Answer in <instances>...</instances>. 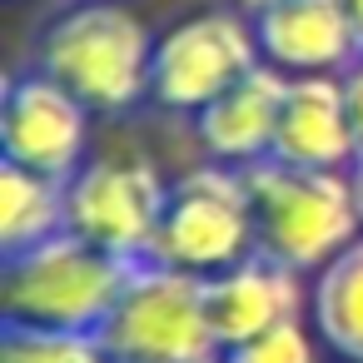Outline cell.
Returning <instances> with one entry per match:
<instances>
[{"mask_svg":"<svg viewBox=\"0 0 363 363\" xmlns=\"http://www.w3.org/2000/svg\"><path fill=\"white\" fill-rule=\"evenodd\" d=\"M169 184L145 155H95L65 179V229L120 259H155Z\"/></svg>","mask_w":363,"mask_h":363,"instance_id":"8992f818","label":"cell"},{"mask_svg":"<svg viewBox=\"0 0 363 363\" xmlns=\"http://www.w3.org/2000/svg\"><path fill=\"white\" fill-rule=\"evenodd\" d=\"M343 95H348V120H353V140L363 155V60L353 70H343Z\"/></svg>","mask_w":363,"mask_h":363,"instance_id":"e0dca14e","label":"cell"},{"mask_svg":"<svg viewBox=\"0 0 363 363\" xmlns=\"http://www.w3.org/2000/svg\"><path fill=\"white\" fill-rule=\"evenodd\" d=\"M313 333L343 363H363V234L313 274L308 294Z\"/></svg>","mask_w":363,"mask_h":363,"instance_id":"4fadbf2b","label":"cell"},{"mask_svg":"<svg viewBox=\"0 0 363 363\" xmlns=\"http://www.w3.org/2000/svg\"><path fill=\"white\" fill-rule=\"evenodd\" d=\"M348 174H353V194H358V214H363V155H358V164Z\"/></svg>","mask_w":363,"mask_h":363,"instance_id":"d6986e66","label":"cell"},{"mask_svg":"<svg viewBox=\"0 0 363 363\" xmlns=\"http://www.w3.org/2000/svg\"><path fill=\"white\" fill-rule=\"evenodd\" d=\"M254 254V199L249 179L234 164H194L169 184V204L160 219L155 259L199 279H214Z\"/></svg>","mask_w":363,"mask_h":363,"instance_id":"5b68a950","label":"cell"},{"mask_svg":"<svg viewBox=\"0 0 363 363\" xmlns=\"http://www.w3.org/2000/svg\"><path fill=\"white\" fill-rule=\"evenodd\" d=\"M234 6H239L244 16H259V11H269V6H279V0H234Z\"/></svg>","mask_w":363,"mask_h":363,"instance_id":"ac0fdd59","label":"cell"},{"mask_svg":"<svg viewBox=\"0 0 363 363\" xmlns=\"http://www.w3.org/2000/svg\"><path fill=\"white\" fill-rule=\"evenodd\" d=\"M0 363H110V353L100 333H70V328H40V323L6 318Z\"/></svg>","mask_w":363,"mask_h":363,"instance_id":"9a60e30c","label":"cell"},{"mask_svg":"<svg viewBox=\"0 0 363 363\" xmlns=\"http://www.w3.org/2000/svg\"><path fill=\"white\" fill-rule=\"evenodd\" d=\"M318 333L303 318H289L259 338H244L234 348H224V363H318Z\"/></svg>","mask_w":363,"mask_h":363,"instance_id":"2e32d148","label":"cell"},{"mask_svg":"<svg viewBox=\"0 0 363 363\" xmlns=\"http://www.w3.org/2000/svg\"><path fill=\"white\" fill-rule=\"evenodd\" d=\"M90 115L95 110L45 70H16L0 100V155L6 164L70 179L90 160Z\"/></svg>","mask_w":363,"mask_h":363,"instance_id":"ba28073f","label":"cell"},{"mask_svg":"<svg viewBox=\"0 0 363 363\" xmlns=\"http://www.w3.org/2000/svg\"><path fill=\"white\" fill-rule=\"evenodd\" d=\"M274 160L298 169H353L358 140L348 120L343 75H294L279 110Z\"/></svg>","mask_w":363,"mask_h":363,"instance_id":"30bf717a","label":"cell"},{"mask_svg":"<svg viewBox=\"0 0 363 363\" xmlns=\"http://www.w3.org/2000/svg\"><path fill=\"white\" fill-rule=\"evenodd\" d=\"M135 264L140 259L105 254L90 239L60 229L55 239L6 259V298H0V308L16 323L100 333V323L120 303Z\"/></svg>","mask_w":363,"mask_h":363,"instance_id":"3957f363","label":"cell"},{"mask_svg":"<svg viewBox=\"0 0 363 363\" xmlns=\"http://www.w3.org/2000/svg\"><path fill=\"white\" fill-rule=\"evenodd\" d=\"M204 294H209V318H214V333L224 338V348L298 318L303 298H308L303 274L269 259V254H259V249L249 259H239L234 269L204 279Z\"/></svg>","mask_w":363,"mask_h":363,"instance_id":"8fae6325","label":"cell"},{"mask_svg":"<svg viewBox=\"0 0 363 363\" xmlns=\"http://www.w3.org/2000/svg\"><path fill=\"white\" fill-rule=\"evenodd\" d=\"M150 26L120 0H75L35 35V70L80 95L95 115H125L150 100Z\"/></svg>","mask_w":363,"mask_h":363,"instance_id":"6da1fadb","label":"cell"},{"mask_svg":"<svg viewBox=\"0 0 363 363\" xmlns=\"http://www.w3.org/2000/svg\"><path fill=\"white\" fill-rule=\"evenodd\" d=\"M289 75L274 65H254L234 90H224L214 105L194 115V135L209 160L249 169L274 160V135H279V110H284Z\"/></svg>","mask_w":363,"mask_h":363,"instance_id":"7c38bea8","label":"cell"},{"mask_svg":"<svg viewBox=\"0 0 363 363\" xmlns=\"http://www.w3.org/2000/svg\"><path fill=\"white\" fill-rule=\"evenodd\" d=\"M343 11L353 16V26H358V35H363V0H343Z\"/></svg>","mask_w":363,"mask_h":363,"instance_id":"ffe728a7","label":"cell"},{"mask_svg":"<svg viewBox=\"0 0 363 363\" xmlns=\"http://www.w3.org/2000/svg\"><path fill=\"white\" fill-rule=\"evenodd\" d=\"M254 65H264L254 21L244 11H199L174 21L155 40L150 100L169 115H199L224 90H234Z\"/></svg>","mask_w":363,"mask_h":363,"instance_id":"52a82bcc","label":"cell"},{"mask_svg":"<svg viewBox=\"0 0 363 363\" xmlns=\"http://www.w3.org/2000/svg\"><path fill=\"white\" fill-rule=\"evenodd\" d=\"M264 65L294 75H343L363 60V35L343 0H279L249 16Z\"/></svg>","mask_w":363,"mask_h":363,"instance_id":"9c48e42d","label":"cell"},{"mask_svg":"<svg viewBox=\"0 0 363 363\" xmlns=\"http://www.w3.org/2000/svg\"><path fill=\"white\" fill-rule=\"evenodd\" d=\"M244 179L254 199V249L298 274H318L363 234L348 169H298L264 160L249 164Z\"/></svg>","mask_w":363,"mask_h":363,"instance_id":"7a4b0ae2","label":"cell"},{"mask_svg":"<svg viewBox=\"0 0 363 363\" xmlns=\"http://www.w3.org/2000/svg\"><path fill=\"white\" fill-rule=\"evenodd\" d=\"M60 229H65V179L0 160V244H6V259L55 239Z\"/></svg>","mask_w":363,"mask_h":363,"instance_id":"5bb4252c","label":"cell"},{"mask_svg":"<svg viewBox=\"0 0 363 363\" xmlns=\"http://www.w3.org/2000/svg\"><path fill=\"white\" fill-rule=\"evenodd\" d=\"M110 363H224V338L209 318L199 274L140 259L120 303L100 323Z\"/></svg>","mask_w":363,"mask_h":363,"instance_id":"277c9868","label":"cell"}]
</instances>
